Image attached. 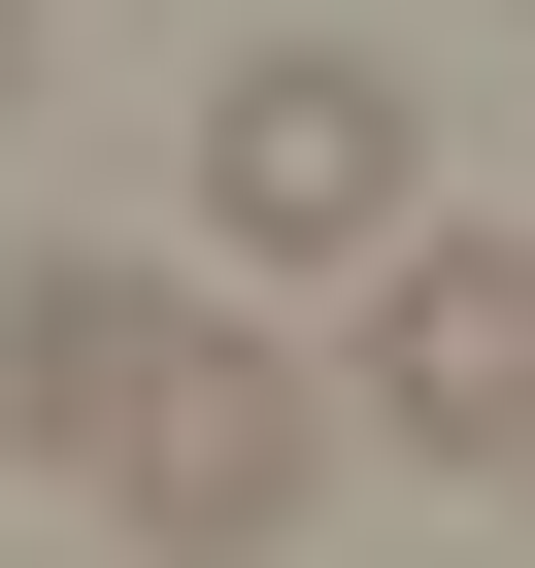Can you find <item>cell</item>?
Here are the masks:
<instances>
[{
  "label": "cell",
  "mask_w": 535,
  "mask_h": 568,
  "mask_svg": "<svg viewBox=\"0 0 535 568\" xmlns=\"http://www.w3.org/2000/svg\"><path fill=\"white\" fill-rule=\"evenodd\" d=\"M201 234H234V267H402V234H435V101H402L369 34H234V68H201Z\"/></svg>",
  "instance_id": "1"
},
{
  "label": "cell",
  "mask_w": 535,
  "mask_h": 568,
  "mask_svg": "<svg viewBox=\"0 0 535 568\" xmlns=\"http://www.w3.org/2000/svg\"><path fill=\"white\" fill-rule=\"evenodd\" d=\"M302 468H335V435H302V368H268V335H168V368H134V435H101V501H134V535H201V568H234V535H302Z\"/></svg>",
  "instance_id": "2"
},
{
  "label": "cell",
  "mask_w": 535,
  "mask_h": 568,
  "mask_svg": "<svg viewBox=\"0 0 535 568\" xmlns=\"http://www.w3.org/2000/svg\"><path fill=\"white\" fill-rule=\"evenodd\" d=\"M369 402H402L435 468L535 435V234H402V267H369Z\"/></svg>",
  "instance_id": "3"
},
{
  "label": "cell",
  "mask_w": 535,
  "mask_h": 568,
  "mask_svg": "<svg viewBox=\"0 0 535 568\" xmlns=\"http://www.w3.org/2000/svg\"><path fill=\"white\" fill-rule=\"evenodd\" d=\"M134 368H168L134 267H0V435H34V468H101V435H134Z\"/></svg>",
  "instance_id": "4"
},
{
  "label": "cell",
  "mask_w": 535,
  "mask_h": 568,
  "mask_svg": "<svg viewBox=\"0 0 535 568\" xmlns=\"http://www.w3.org/2000/svg\"><path fill=\"white\" fill-rule=\"evenodd\" d=\"M0 134H34V0H0Z\"/></svg>",
  "instance_id": "5"
},
{
  "label": "cell",
  "mask_w": 535,
  "mask_h": 568,
  "mask_svg": "<svg viewBox=\"0 0 535 568\" xmlns=\"http://www.w3.org/2000/svg\"><path fill=\"white\" fill-rule=\"evenodd\" d=\"M502 501H535V435H502Z\"/></svg>",
  "instance_id": "6"
}]
</instances>
